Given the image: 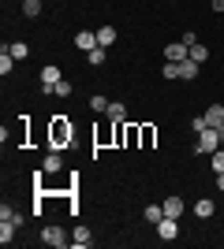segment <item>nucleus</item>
Listing matches in <instances>:
<instances>
[{
    "instance_id": "f257e3e1",
    "label": "nucleus",
    "mask_w": 224,
    "mask_h": 249,
    "mask_svg": "<svg viewBox=\"0 0 224 249\" xmlns=\"http://www.w3.org/2000/svg\"><path fill=\"white\" fill-rule=\"evenodd\" d=\"M75 138V126L67 123V115H53V126H49V142H53V149H67Z\"/></svg>"
},
{
    "instance_id": "f03ea898",
    "label": "nucleus",
    "mask_w": 224,
    "mask_h": 249,
    "mask_svg": "<svg viewBox=\"0 0 224 249\" xmlns=\"http://www.w3.org/2000/svg\"><path fill=\"white\" fill-rule=\"evenodd\" d=\"M217 149H221V130H217V126H205L202 134H198V142H194V153L213 156Z\"/></svg>"
},
{
    "instance_id": "7ed1b4c3",
    "label": "nucleus",
    "mask_w": 224,
    "mask_h": 249,
    "mask_svg": "<svg viewBox=\"0 0 224 249\" xmlns=\"http://www.w3.org/2000/svg\"><path fill=\"white\" fill-rule=\"evenodd\" d=\"M41 242H45V246H53V249H67L71 238H67V231L60 227V223H49V227L41 231Z\"/></svg>"
},
{
    "instance_id": "20e7f679",
    "label": "nucleus",
    "mask_w": 224,
    "mask_h": 249,
    "mask_svg": "<svg viewBox=\"0 0 224 249\" xmlns=\"http://www.w3.org/2000/svg\"><path fill=\"white\" fill-rule=\"evenodd\" d=\"M60 78H64V71H60L56 63H45L41 67V93H53V86L60 82Z\"/></svg>"
},
{
    "instance_id": "39448f33",
    "label": "nucleus",
    "mask_w": 224,
    "mask_h": 249,
    "mask_svg": "<svg viewBox=\"0 0 224 249\" xmlns=\"http://www.w3.org/2000/svg\"><path fill=\"white\" fill-rule=\"evenodd\" d=\"M157 234H161V242H176V238H180V219L164 216V219L157 223Z\"/></svg>"
},
{
    "instance_id": "423d86ee",
    "label": "nucleus",
    "mask_w": 224,
    "mask_h": 249,
    "mask_svg": "<svg viewBox=\"0 0 224 249\" xmlns=\"http://www.w3.org/2000/svg\"><path fill=\"white\" fill-rule=\"evenodd\" d=\"M164 60L183 63V60H191V49H187L183 41H172V45H164Z\"/></svg>"
},
{
    "instance_id": "0eeeda50",
    "label": "nucleus",
    "mask_w": 224,
    "mask_h": 249,
    "mask_svg": "<svg viewBox=\"0 0 224 249\" xmlns=\"http://www.w3.org/2000/svg\"><path fill=\"white\" fill-rule=\"evenodd\" d=\"M75 49H79V52L97 49V30H79V34H75Z\"/></svg>"
},
{
    "instance_id": "6e6552de",
    "label": "nucleus",
    "mask_w": 224,
    "mask_h": 249,
    "mask_svg": "<svg viewBox=\"0 0 224 249\" xmlns=\"http://www.w3.org/2000/svg\"><path fill=\"white\" fill-rule=\"evenodd\" d=\"M60 167H64V156H60V149H49V153H45V164H41V171H45V175H56Z\"/></svg>"
},
{
    "instance_id": "1a4fd4ad",
    "label": "nucleus",
    "mask_w": 224,
    "mask_h": 249,
    "mask_svg": "<svg viewBox=\"0 0 224 249\" xmlns=\"http://www.w3.org/2000/svg\"><path fill=\"white\" fill-rule=\"evenodd\" d=\"M213 212H217L213 197H198V201H194V216H198V219H213Z\"/></svg>"
},
{
    "instance_id": "9d476101",
    "label": "nucleus",
    "mask_w": 224,
    "mask_h": 249,
    "mask_svg": "<svg viewBox=\"0 0 224 249\" xmlns=\"http://www.w3.org/2000/svg\"><path fill=\"white\" fill-rule=\"evenodd\" d=\"M71 246L75 249H90V246H94V234H90L86 227H75L71 231Z\"/></svg>"
},
{
    "instance_id": "9b49d317",
    "label": "nucleus",
    "mask_w": 224,
    "mask_h": 249,
    "mask_svg": "<svg viewBox=\"0 0 224 249\" xmlns=\"http://www.w3.org/2000/svg\"><path fill=\"white\" fill-rule=\"evenodd\" d=\"M183 212H187L183 197H164V216H172V219H183Z\"/></svg>"
},
{
    "instance_id": "f8f14e48",
    "label": "nucleus",
    "mask_w": 224,
    "mask_h": 249,
    "mask_svg": "<svg viewBox=\"0 0 224 249\" xmlns=\"http://www.w3.org/2000/svg\"><path fill=\"white\" fill-rule=\"evenodd\" d=\"M205 123L221 130L224 126V104H209V108H205Z\"/></svg>"
},
{
    "instance_id": "ddd939ff",
    "label": "nucleus",
    "mask_w": 224,
    "mask_h": 249,
    "mask_svg": "<svg viewBox=\"0 0 224 249\" xmlns=\"http://www.w3.org/2000/svg\"><path fill=\"white\" fill-rule=\"evenodd\" d=\"M108 119H112V123H127V119H123V115H127V104H123V101H112V104H108Z\"/></svg>"
},
{
    "instance_id": "4468645a",
    "label": "nucleus",
    "mask_w": 224,
    "mask_h": 249,
    "mask_svg": "<svg viewBox=\"0 0 224 249\" xmlns=\"http://www.w3.org/2000/svg\"><path fill=\"white\" fill-rule=\"evenodd\" d=\"M198 71H202V63H194V60H183L180 63V78H187V82H194Z\"/></svg>"
},
{
    "instance_id": "2eb2a0df",
    "label": "nucleus",
    "mask_w": 224,
    "mask_h": 249,
    "mask_svg": "<svg viewBox=\"0 0 224 249\" xmlns=\"http://www.w3.org/2000/svg\"><path fill=\"white\" fill-rule=\"evenodd\" d=\"M0 223H15V227H19L22 212H19V208H11V205H4V208H0Z\"/></svg>"
},
{
    "instance_id": "dca6fc26",
    "label": "nucleus",
    "mask_w": 224,
    "mask_h": 249,
    "mask_svg": "<svg viewBox=\"0 0 224 249\" xmlns=\"http://www.w3.org/2000/svg\"><path fill=\"white\" fill-rule=\"evenodd\" d=\"M97 45H101V49L116 45V26H101V30H97Z\"/></svg>"
},
{
    "instance_id": "f3484780",
    "label": "nucleus",
    "mask_w": 224,
    "mask_h": 249,
    "mask_svg": "<svg viewBox=\"0 0 224 249\" xmlns=\"http://www.w3.org/2000/svg\"><path fill=\"white\" fill-rule=\"evenodd\" d=\"M105 60H108V49H101V45L86 52V63H90V67H101V63H105Z\"/></svg>"
},
{
    "instance_id": "a211bd4d",
    "label": "nucleus",
    "mask_w": 224,
    "mask_h": 249,
    "mask_svg": "<svg viewBox=\"0 0 224 249\" xmlns=\"http://www.w3.org/2000/svg\"><path fill=\"white\" fill-rule=\"evenodd\" d=\"M142 216H146V223H153V227H157L161 219H164V205H149L146 212H142Z\"/></svg>"
},
{
    "instance_id": "6ab92c4d",
    "label": "nucleus",
    "mask_w": 224,
    "mask_h": 249,
    "mask_svg": "<svg viewBox=\"0 0 224 249\" xmlns=\"http://www.w3.org/2000/svg\"><path fill=\"white\" fill-rule=\"evenodd\" d=\"M41 0H22V15H26V19H38V15H41Z\"/></svg>"
},
{
    "instance_id": "aec40b11",
    "label": "nucleus",
    "mask_w": 224,
    "mask_h": 249,
    "mask_svg": "<svg viewBox=\"0 0 224 249\" xmlns=\"http://www.w3.org/2000/svg\"><path fill=\"white\" fill-rule=\"evenodd\" d=\"M8 52L15 56V60H26V56H30V45H26V41H11Z\"/></svg>"
},
{
    "instance_id": "412c9836",
    "label": "nucleus",
    "mask_w": 224,
    "mask_h": 249,
    "mask_svg": "<svg viewBox=\"0 0 224 249\" xmlns=\"http://www.w3.org/2000/svg\"><path fill=\"white\" fill-rule=\"evenodd\" d=\"M139 134H142V149H153V142H157V130H153V126H139Z\"/></svg>"
},
{
    "instance_id": "4be33fe9",
    "label": "nucleus",
    "mask_w": 224,
    "mask_h": 249,
    "mask_svg": "<svg viewBox=\"0 0 224 249\" xmlns=\"http://www.w3.org/2000/svg\"><path fill=\"white\" fill-rule=\"evenodd\" d=\"M191 60H194V63H205V60H209V49H205L202 41H198V45H191Z\"/></svg>"
},
{
    "instance_id": "5701e85b",
    "label": "nucleus",
    "mask_w": 224,
    "mask_h": 249,
    "mask_svg": "<svg viewBox=\"0 0 224 249\" xmlns=\"http://www.w3.org/2000/svg\"><path fill=\"white\" fill-rule=\"evenodd\" d=\"M108 104H112V101H105L101 93H94V97H90V108H94L97 115H105V112H108Z\"/></svg>"
},
{
    "instance_id": "b1692460",
    "label": "nucleus",
    "mask_w": 224,
    "mask_h": 249,
    "mask_svg": "<svg viewBox=\"0 0 224 249\" xmlns=\"http://www.w3.org/2000/svg\"><path fill=\"white\" fill-rule=\"evenodd\" d=\"M209 164H213V175H224V149H217V153L209 156Z\"/></svg>"
},
{
    "instance_id": "393cba45",
    "label": "nucleus",
    "mask_w": 224,
    "mask_h": 249,
    "mask_svg": "<svg viewBox=\"0 0 224 249\" xmlns=\"http://www.w3.org/2000/svg\"><path fill=\"white\" fill-rule=\"evenodd\" d=\"M161 74H164V78H180V63H172V60H164V67H161Z\"/></svg>"
},
{
    "instance_id": "a878e982",
    "label": "nucleus",
    "mask_w": 224,
    "mask_h": 249,
    "mask_svg": "<svg viewBox=\"0 0 224 249\" xmlns=\"http://www.w3.org/2000/svg\"><path fill=\"white\" fill-rule=\"evenodd\" d=\"M0 242H4V246L15 242V223H0Z\"/></svg>"
},
{
    "instance_id": "bb28decb",
    "label": "nucleus",
    "mask_w": 224,
    "mask_h": 249,
    "mask_svg": "<svg viewBox=\"0 0 224 249\" xmlns=\"http://www.w3.org/2000/svg\"><path fill=\"white\" fill-rule=\"evenodd\" d=\"M53 97H71V82H67V78H60V82L53 86Z\"/></svg>"
},
{
    "instance_id": "cd10ccee",
    "label": "nucleus",
    "mask_w": 224,
    "mask_h": 249,
    "mask_svg": "<svg viewBox=\"0 0 224 249\" xmlns=\"http://www.w3.org/2000/svg\"><path fill=\"white\" fill-rule=\"evenodd\" d=\"M205 126H209V123H205V115H198V119H191V130H194V134H202Z\"/></svg>"
},
{
    "instance_id": "c85d7f7f",
    "label": "nucleus",
    "mask_w": 224,
    "mask_h": 249,
    "mask_svg": "<svg viewBox=\"0 0 224 249\" xmlns=\"http://www.w3.org/2000/svg\"><path fill=\"white\" fill-rule=\"evenodd\" d=\"M183 45H187V49H191V45H198V34L187 30V34H183Z\"/></svg>"
},
{
    "instance_id": "c756f323",
    "label": "nucleus",
    "mask_w": 224,
    "mask_h": 249,
    "mask_svg": "<svg viewBox=\"0 0 224 249\" xmlns=\"http://www.w3.org/2000/svg\"><path fill=\"white\" fill-rule=\"evenodd\" d=\"M209 8H213V11H224V0H209Z\"/></svg>"
},
{
    "instance_id": "7c9ffc66",
    "label": "nucleus",
    "mask_w": 224,
    "mask_h": 249,
    "mask_svg": "<svg viewBox=\"0 0 224 249\" xmlns=\"http://www.w3.org/2000/svg\"><path fill=\"white\" fill-rule=\"evenodd\" d=\"M217 190H221V194H224V175H217Z\"/></svg>"
}]
</instances>
